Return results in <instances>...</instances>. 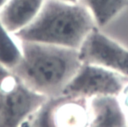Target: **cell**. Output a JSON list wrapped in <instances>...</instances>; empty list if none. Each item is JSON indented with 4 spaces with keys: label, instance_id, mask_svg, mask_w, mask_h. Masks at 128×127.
<instances>
[{
    "label": "cell",
    "instance_id": "obj_6",
    "mask_svg": "<svg viewBox=\"0 0 128 127\" xmlns=\"http://www.w3.org/2000/svg\"><path fill=\"white\" fill-rule=\"evenodd\" d=\"M87 127H128L127 113L118 96L102 95L88 99Z\"/></svg>",
    "mask_w": 128,
    "mask_h": 127
},
{
    "label": "cell",
    "instance_id": "obj_10",
    "mask_svg": "<svg viewBox=\"0 0 128 127\" xmlns=\"http://www.w3.org/2000/svg\"><path fill=\"white\" fill-rule=\"evenodd\" d=\"M11 34L0 19V65L8 69H13L22 57L21 47Z\"/></svg>",
    "mask_w": 128,
    "mask_h": 127
},
{
    "label": "cell",
    "instance_id": "obj_13",
    "mask_svg": "<svg viewBox=\"0 0 128 127\" xmlns=\"http://www.w3.org/2000/svg\"><path fill=\"white\" fill-rule=\"evenodd\" d=\"M62 2H67V3H78L79 0H59Z\"/></svg>",
    "mask_w": 128,
    "mask_h": 127
},
{
    "label": "cell",
    "instance_id": "obj_2",
    "mask_svg": "<svg viewBox=\"0 0 128 127\" xmlns=\"http://www.w3.org/2000/svg\"><path fill=\"white\" fill-rule=\"evenodd\" d=\"M94 28L92 15L81 3L45 0L33 21L13 35L19 41L79 49Z\"/></svg>",
    "mask_w": 128,
    "mask_h": 127
},
{
    "label": "cell",
    "instance_id": "obj_7",
    "mask_svg": "<svg viewBox=\"0 0 128 127\" xmlns=\"http://www.w3.org/2000/svg\"><path fill=\"white\" fill-rule=\"evenodd\" d=\"M45 0H8L0 10V19L6 29L15 34L40 12Z\"/></svg>",
    "mask_w": 128,
    "mask_h": 127
},
{
    "label": "cell",
    "instance_id": "obj_9",
    "mask_svg": "<svg viewBox=\"0 0 128 127\" xmlns=\"http://www.w3.org/2000/svg\"><path fill=\"white\" fill-rule=\"evenodd\" d=\"M92 15L97 26H105L128 6V0H79Z\"/></svg>",
    "mask_w": 128,
    "mask_h": 127
},
{
    "label": "cell",
    "instance_id": "obj_3",
    "mask_svg": "<svg viewBox=\"0 0 128 127\" xmlns=\"http://www.w3.org/2000/svg\"><path fill=\"white\" fill-rule=\"evenodd\" d=\"M47 98L30 89L11 69L0 65V127H19Z\"/></svg>",
    "mask_w": 128,
    "mask_h": 127
},
{
    "label": "cell",
    "instance_id": "obj_14",
    "mask_svg": "<svg viewBox=\"0 0 128 127\" xmlns=\"http://www.w3.org/2000/svg\"><path fill=\"white\" fill-rule=\"evenodd\" d=\"M8 0H0V10L2 9V7L6 4V2H7Z\"/></svg>",
    "mask_w": 128,
    "mask_h": 127
},
{
    "label": "cell",
    "instance_id": "obj_11",
    "mask_svg": "<svg viewBox=\"0 0 128 127\" xmlns=\"http://www.w3.org/2000/svg\"><path fill=\"white\" fill-rule=\"evenodd\" d=\"M57 98L58 96L48 97L21 123L19 127H55L53 114Z\"/></svg>",
    "mask_w": 128,
    "mask_h": 127
},
{
    "label": "cell",
    "instance_id": "obj_12",
    "mask_svg": "<svg viewBox=\"0 0 128 127\" xmlns=\"http://www.w3.org/2000/svg\"><path fill=\"white\" fill-rule=\"evenodd\" d=\"M118 97H119V100H120V102H121L125 112L128 111V83L123 88V90L121 91V93L119 94Z\"/></svg>",
    "mask_w": 128,
    "mask_h": 127
},
{
    "label": "cell",
    "instance_id": "obj_1",
    "mask_svg": "<svg viewBox=\"0 0 128 127\" xmlns=\"http://www.w3.org/2000/svg\"><path fill=\"white\" fill-rule=\"evenodd\" d=\"M22 57L11 69L30 89L46 97H56L82 65L78 49L20 41Z\"/></svg>",
    "mask_w": 128,
    "mask_h": 127
},
{
    "label": "cell",
    "instance_id": "obj_8",
    "mask_svg": "<svg viewBox=\"0 0 128 127\" xmlns=\"http://www.w3.org/2000/svg\"><path fill=\"white\" fill-rule=\"evenodd\" d=\"M55 127H87L88 99L60 95L54 108Z\"/></svg>",
    "mask_w": 128,
    "mask_h": 127
},
{
    "label": "cell",
    "instance_id": "obj_4",
    "mask_svg": "<svg viewBox=\"0 0 128 127\" xmlns=\"http://www.w3.org/2000/svg\"><path fill=\"white\" fill-rule=\"evenodd\" d=\"M128 83V77L112 70L82 64L63 90L62 95L89 99L95 96H119Z\"/></svg>",
    "mask_w": 128,
    "mask_h": 127
},
{
    "label": "cell",
    "instance_id": "obj_5",
    "mask_svg": "<svg viewBox=\"0 0 128 127\" xmlns=\"http://www.w3.org/2000/svg\"><path fill=\"white\" fill-rule=\"evenodd\" d=\"M82 64L100 66L128 77V49L94 28L78 49Z\"/></svg>",
    "mask_w": 128,
    "mask_h": 127
}]
</instances>
